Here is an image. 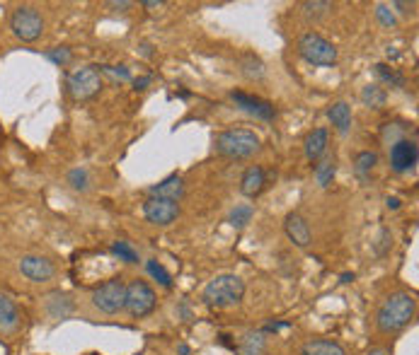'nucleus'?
<instances>
[{
	"label": "nucleus",
	"instance_id": "nucleus-1",
	"mask_svg": "<svg viewBox=\"0 0 419 355\" xmlns=\"http://www.w3.org/2000/svg\"><path fill=\"white\" fill-rule=\"evenodd\" d=\"M414 314H417V297L412 293H390L383 300V305L378 307V312H376V326L385 336L400 334V331H405L412 324Z\"/></svg>",
	"mask_w": 419,
	"mask_h": 355
},
{
	"label": "nucleus",
	"instance_id": "nucleus-2",
	"mask_svg": "<svg viewBox=\"0 0 419 355\" xmlns=\"http://www.w3.org/2000/svg\"><path fill=\"white\" fill-rule=\"evenodd\" d=\"M213 150L228 160H248L262 150V140L250 128H228L213 138Z\"/></svg>",
	"mask_w": 419,
	"mask_h": 355
},
{
	"label": "nucleus",
	"instance_id": "nucleus-3",
	"mask_svg": "<svg viewBox=\"0 0 419 355\" xmlns=\"http://www.w3.org/2000/svg\"><path fill=\"white\" fill-rule=\"evenodd\" d=\"M245 297V283L235 273H221L213 280H208L202 293V300L211 310H228V307L240 305Z\"/></svg>",
	"mask_w": 419,
	"mask_h": 355
},
{
	"label": "nucleus",
	"instance_id": "nucleus-4",
	"mask_svg": "<svg viewBox=\"0 0 419 355\" xmlns=\"http://www.w3.org/2000/svg\"><path fill=\"white\" fill-rule=\"evenodd\" d=\"M298 54L310 65H334L339 56L337 46L318 32H305L298 36Z\"/></svg>",
	"mask_w": 419,
	"mask_h": 355
},
{
	"label": "nucleus",
	"instance_id": "nucleus-5",
	"mask_svg": "<svg viewBox=\"0 0 419 355\" xmlns=\"http://www.w3.org/2000/svg\"><path fill=\"white\" fill-rule=\"evenodd\" d=\"M102 87L105 85H102V76H100V70H97V65H83V68L73 70L66 80L68 95H71L76 102L92 100V97L100 95Z\"/></svg>",
	"mask_w": 419,
	"mask_h": 355
},
{
	"label": "nucleus",
	"instance_id": "nucleus-6",
	"mask_svg": "<svg viewBox=\"0 0 419 355\" xmlns=\"http://www.w3.org/2000/svg\"><path fill=\"white\" fill-rule=\"evenodd\" d=\"M92 305L102 312V314H116L122 312L124 305H127V283L124 278H109L105 280L102 286H97L92 290Z\"/></svg>",
	"mask_w": 419,
	"mask_h": 355
},
{
	"label": "nucleus",
	"instance_id": "nucleus-7",
	"mask_svg": "<svg viewBox=\"0 0 419 355\" xmlns=\"http://www.w3.org/2000/svg\"><path fill=\"white\" fill-rule=\"evenodd\" d=\"M10 30L20 41L32 44V41H36L44 34V17H41V12L36 8L20 5L10 15Z\"/></svg>",
	"mask_w": 419,
	"mask_h": 355
},
{
	"label": "nucleus",
	"instance_id": "nucleus-8",
	"mask_svg": "<svg viewBox=\"0 0 419 355\" xmlns=\"http://www.w3.org/2000/svg\"><path fill=\"white\" fill-rule=\"evenodd\" d=\"M155 290L148 286L146 280H131L127 286V305L124 310H129V314L133 319H143L155 310Z\"/></svg>",
	"mask_w": 419,
	"mask_h": 355
},
{
	"label": "nucleus",
	"instance_id": "nucleus-9",
	"mask_svg": "<svg viewBox=\"0 0 419 355\" xmlns=\"http://www.w3.org/2000/svg\"><path fill=\"white\" fill-rule=\"evenodd\" d=\"M230 102L237 106L240 111L245 114L255 116V119H262V121H274L277 111H274L272 102L262 100V97H255L250 92H243V90H233L230 92Z\"/></svg>",
	"mask_w": 419,
	"mask_h": 355
},
{
	"label": "nucleus",
	"instance_id": "nucleus-10",
	"mask_svg": "<svg viewBox=\"0 0 419 355\" xmlns=\"http://www.w3.org/2000/svg\"><path fill=\"white\" fill-rule=\"evenodd\" d=\"M143 216H146V220L153 222V225H160V227L172 225V222L180 218V203L148 196V201L143 203Z\"/></svg>",
	"mask_w": 419,
	"mask_h": 355
},
{
	"label": "nucleus",
	"instance_id": "nucleus-11",
	"mask_svg": "<svg viewBox=\"0 0 419 355\" xmlns=\"http://www.w3.org/2000/svg\"><path fill=\"white\" fill-rule=\"evenodd\" d=\"M419 162V148L414 140H395L393 148H390V167H393L398 174L405 172H412Z\"/></svg>",
	"mask_w": 419,
	"mask_h": 355
},
{
	"label": "nucleus",
	"instance_id": "nucleus-12",
	"mask_svg": "<svg viewBox=\"0 0 419 355\" xmlns=\"http://www.w3.org/2000/svg\"><path fill=\"white\" fill-rule=\"evenodd\" d=\"M20 271L25 278H30L32 283H49L56 275V266L51 264L46 256L27 254L20 259Z\"/></svg>",
	"mask_w": 419,
	"mask_h": 355
},
{
	"label": "nucleus",
	"instance_id": "nucleus-13",
	"mask_svg": "<svg viewBox=\"0 0 419 355\" xmlns=\"http://www.w3.org/2000/svg\"><path fill=\"white\" fill-rule=\"evenodd\" d=\"M283 232H286V237L293 242V247H298V249H305V247L313 242L310 225L301 213H288L286 220H283Z\"/></svg>",
	"mask_w": 419,
	"mask_h": 355
},
{
	"label": "nucleus",
	"instance_id": "nucleus-14",
	"mask_svg": "<svg viewBox=\"0 0 419 355\" xmlns=\"http://www.w3.org/2000/svg\"><path fill=\"white\" fill-rule=\"evenodd\" d=\"M20 321L22 314L17 310L15 300H12L8 293H0V334L8 336V334H15L20 329Z\"/></svg>",
	"mask_w": 419,
	"mask_h": 355
},
{
	"label": "nucleus",
	"instance_id": "nucleus-15",
	"mask_svg": "<svg viewBox=\"0 0 419 355\" xmlns=\"http://www.w3.org/2000/svg\"><path fill=\"white\" fill-rule=\"evenodd\" d=\"M148 196H153V198H165V201H175V203H180L184 196V181L182 176H167V179L158 181L155 186H151L148 189Z\"/></svg>",
	"mask_w": 419,
	"mask_h": 355
},
{
	"label": "nucleus",
	"instance_id": "nucleus-16",
	"mask_svg": "<svg viewBox=\"0 0 419 355\" xmlns=\"http://www.w3.org/2000/svg\"><path fill=\"white\" fill-rule=\"evenodd\" d=\"M44 310H46V314H49L51 319H68V317L76 312V305H73V300L66 295V293L56 290V293H51V295L46 297Z\"/></svg>",
	"mask_w": 419,
	"mask_h": 355
},
{
	"label": "nucleus",
	"instance_id": "nucleus-17",
	"mask_svg": "<svg viewBox=\"0 0 419 355\" xmlns=\"http://www.w3.org/2000/svg\"><path fill=\"white\" fill-rule=\"evenodd\" d=\"M264 184H267V174L259 165H253L245 170L243 179H240V194L248 196V198H255L264 191Z\"/></svg>",
	"mask_w": 419,
	"mask_h": 355
},
{
	"label": "nucleus",
	"instance_id": "nucleus-18",
	"mask_svg": "<svg viewBox=\"0 0 419 355\" xmlns=\"http://www.w3.org/2000/svg\"><path fill=\"white\" fill-rule=\"evenodd\" d=\"M327 140H330L327 128L310 130L308 138H305V157H308L310 162H318L320 157L325 155V150H327Z\"/></svg>",
	"mask_w": 419,
	"mask_h": 355
},
{
	"label": "nucleus",
	"instance_id": "nucleus-19",
	"mask_svg": "<svg viewBox=\"0 0 419 355\" xmlns=\"http://www.w3.org/2000/svg\"><path fill=\"white\" fill-rule=\"evenodd\" d=\"M301 355H347V350L342 348V343L332 339H315L303 343Z\"/></svg>",
	"mask_w": 419,
	"mask_h": 355
},
{
	"label": "nucleus",
	"instance_id": "nucleus-20",
	"mask_svg": "<svg viewBox=\"0 0 419 355\" xmlns=\"http://www.w3.org/2000/svg\"><path fill=\"white\" fill-rule=\"evenodd\" d=\"M327 119L332 121V126L339 133H349V128H352V106L347 102H334L327 109Z\"/></svg>",
	"mask_w": 419,
	"mask_h": 355
},
{
	"label": "nucleus",
	"instance_id": "nucleus-21",
	"mask_svg": "<svg viewBox=\"0 0 419 355\" xmlns=\"http://www.w3.org/2000/svg\"><path fill=\"white\" fill-rule=\"evenodd\" d=\"M237 65H240V73H243L248 80H262L264 73H267L262 58H259V56H255V54H250V51L237 58Z\"/></svg>",
	"mask_w": 419,
	"mask_h": 355
},
{
	"label": "nucleus",
	"instance_id": "nucleus-22",
	"mask_svg": "<svg viewBox=\"0 0 419 355\" xmlns=\"http://www.w3.org/2000/svg\"><path fill=\"white\" fill-rule=\"evenodd\" d=\"M264 345H267V339L262 331H248L237 345V355H262Z\"/></svg>",
	"mask_w": 419,
	"mask_h": 355
},
{
	"label": "nucleus",
	"instance_id": "nucleus-23",
	"mask_svg": "<svg viewBox=\"0 0 419 355\" xmlns=\"http://www.w3.org/2000/svg\"><path fill=\"white\" fill-rule=\"evenodd\" d=\"M361 102H364L369 109H383L385 102H388V92L385 87H380L378 82H371L361 90Z\"/></svg>",
	"mask_w": 419,
	"mask_h": 355
},
{
	"label": "nucleus",
	"instance_id": "nucleus-24",
	"mask_svg": "<svg viewBox=\"0 0 419 355\" xmlns=\"http://www.w3.org/2000/svg\"><path fill=\"white\" fill-rule=\"evenodd\" d=\"M330 10H332V3H327V0H308V3H301V12H303V17L308 22L323 20Z\"/></svg>",
	"mask_w": 419,
	"mask_h": 355
},
{
	"label": "nucleus",
	"instance_id": "nucleus-25",
	"mask_svg": "<svg viewBox=\"0 0 419 355\" xmlns=\"http://www.w3.org/2000/svg\"><path fill=\"white\" fill-rule=\"evenodd\" d=\"M255 216V208L250 203H240L235 205V208L230 210V216H228V222H230L235 230H245V227L250 225V220H253Z\"/></svg>",
	"mask_w": 419,
	"mask_h": 355
},
{
	"label": "nucleus",
	"instance_id": "nucleus-26",
	"mask_svg": "<svg viewBox=\"0 0 419 355\" xmlns=\"http://www.w3.org/2000/svg\"><path fill=\"white\" fill-rule=\"evenodd\" d=\"M376 165H378V155L371 152V150L358 152V155L354 157V170H356V174L361 176V179H369Z\"/></svg>",
	"mask_w": 419,
	"mask_h": 355
},
{
	"label": "nucleus",
	"instance_id": "nucleus-27",
	"mask_svg": "<svg viewBox=\"0 0 419 355\" xmlns=\"http://www.w3.org/2000/svg\"><path fill=\"white\" fill-rule=\"evenodd\" d=\"M334 174H337V162H334V157H325L323 162L315 165V181H318V186H323V189L332 184Z\"/></svg>",
	"mask_w": 419,
	"mask_h": 355
},
{
	"label": "nucleus",
	"instance_id": "nucleus-28",
	"mask_svg": "<svg viewBox=\"0 0 419 355\" xmlns=\"http://www.w3.org/2000/svg\"><path fill=\"white\" fill-rule=\"evenodd\" d=\"M66 181L73 191H78V194H85V191H90V186H92L90 172H87L85 167H76V170H71L66 176Z\"/></svg>",
	"mask_w": 419,
	"mask_h": 355
},
{
	"label": "nucleus",
	"instance_id": "nucleus-29",
	"mask_svg": "<svg viewBox=\"0 0 419 355\" xmlns=\"http://www.w3.org/2000/svg\"><path fill=\"white\" fill-rule=\"evenodd\" d=\"M374 70H376V76L380 78V80L385 82V85H390V87H395V90H400V87H405V76L402 73H398L395 68H390V65H385V63H376L374 65Z\"/></svg>",
	"mask_w": 419,
	"mask_h": 355
},
{
	"label": "nucleus",
	"instance_id": "nucleus-30",
	"mask_svg": "<svg viewBox=\"0 0 419 355\" xmlns=\"http://www.w3.org/2000/svg\"><path fill=\"white\" fill-rule=\"evenodd\" d=\"M146 271L153 275V278L158 280V283H160L162 288H167V290H170V288H172V275L167 273L165 266H162L158 259H148V261H146Z\"/></svg>",
	"mask_w": 419,
	"mask_h": 355
},
{
	"label": "nucleus",
	"instance_id": "nucleus-31",
	"mask_svg": "<svg viewBox=\"0 0 419 355\" xmlns=\"http://www.w3.org/2000/svg\"><path fill=\"white\" fill-rule=\"evenodd\" d=\"M111 254L119 256V261H124V264H138V251L133 249L127 240L114 242V244H111Z\"/></svg>",
	"mask_w": 419,
	"mask_h": 355
},
{
	"label": "nucleus",
	"instance_id": "nucleus-32",
	"mask_svg": "<svg viewBox=\"0 0 419 355\" xmlns=\"http://www.w3.org/2000/svg\"><path fill=\"white\" fill-rule=\"evenodd\" d=\"M374 12H376V20H378V25L383 27V30H393V27L398 25V17H395V12L390 10V5H385V3H378Z\"/></svg>",
	"mask_w": 419,
	"mask_h": 355
},
{
	"label": "nucleus",
	"instance_id": "nucleus-33",
	"mask_svg": "<svg viewBox=\"0 0 419 355\" xmlns=\"http://www.w3.org/2000/svg\"><path fill=\"white\" fill-rule=\"evenodd\" d=\"M371 247H374V254L378 256V259H383V256L393 249V235H390V230H380Z\"/></svg>",
	"mask_w": 419,
	"mask_h": 355
},
{
	"label": "nucleus",
	"instance_id": "nucleus-34",
	"mask_svg": "<svg viewBox=\"0 0 419 355\" xmlns=\"http://www.w3.org/2000/svg\"><path fill=\"white\" fill-rule=\"evenodd\" d=\"M46 58L54 60L56 65H61V68H66L68 63L73 60V51L68 49V46H56V49H49L46 51Z\"/></svg>",
	"mask_w": 419,
	"mask_h": 355
},
{
	"label": "nucleus",
	"instance_id": "nucleus-35",
	"mask_svg": "<svg viewBox=\"0 0 419 355\" xmlns=\"http://www.w3.org/2000/svg\"><path fill=\"white\" fill-rule=\"evenodd\" d=\"M291 326V321H269V324H264L262 329V334H277V331H281V329H288Z\"/></svg>",
	"mask_w": 419,
	"mask_h": 355
},
{
	"label": "nucleus",
	"instance_id": "nucleus-36",
	"mask_svg": "<svg viewBox=\"0 0 419 355\" xmlns=\"http://www.w3.org/2000/svg\"><path fill=\"white\" fill-rule=\"evenodd\" d=\"M107 8H111L114 12H127V10H131V8H133V3H131V0H109V3H107Z\"/></svg>",
	"mask_w": 419,
	"mask_h": 355
},
{
	"label": "nucleus",
	"instance_id": "nucleus-37",
	"mask_svg": "<svg viewBox=\"0 0 419 355\" xmlns=\"http://www.w3.org/2000/svg\"><path fill=\"white\" fill-rule=\"evenodd\" d=\"M390 8H395V10H398L400 15H412L414 8H417V3H402V0H395V3H393Z\"/></svg>",
	"mask_w": 419,
	"mask_h": 355
},
{
	"label": "nucleus",
	"instance_id": "nucleus-38",
	"mask_svg": "<svg viewBox=\"0 0 419 355\" xmlns=\"http://www.w3.org/2000/svg\"><path fill=\"white\" fill-rule=\"evenodd\" d=\"M105 70H107V73H114V76H119L122 80H129V78H131V73H129L124 65H105Z\"/></svg>",
	"mask_w": 419,
	"mask_h": 355
},
{
	"label": "nucleus",
	"instance_id": "nucleus-39",
	"mask_svg": "<svg viewBox=\"0 0 419 355\" xmlns=\"http://www.w3.org/2000/svg\"><path fill=\"white\" fill-rule=\"evenodd\" d=\"M153 82V78L151 76H143V78H136V80H133V90L136 92H141V90H146L148 85H151Z\"/></svg>",
	"mask_w": 419,
	"mask_h": 355
},
{
	"label": "nucleus",
	"instance_id": "nucleus-40",
	"mask_svg": "<svg viewBox=\"0 0 419 355\" xmlns=\"http://www.w3.org/2000/svg\"><path fill=\"white\" fill-rule=\"evenodd\" d=\"M177 314L182 317L184 321H189V319H192V310H189V305H187V302H180V307H177Z\"/></svg>",
	"mask_w": 419,
	"mask_h": 355
},
{
	"label": "nucleus",
	"instance_id": "nucleus-41",
	"mask_svg": "<svg viewBox=\"0 0 419 355\" xmlns=\"http://www.w3.org/2000/svg\"><path fill=\"white\" fill-rule=\"evenodd\" d=\"M141 5L146 8V10H160V8H165V3H162V0H143Z\"/></svg>",
	"mask_w": 419,
	"mask_h": 355
},
{
	"label": "nucleus",
	"instance_id": "nucleus-42",
	"mask_svg": "<svg viewBox=\"0 0 419 355\" xmlns=\"http://www.w3.org/2000/svg\"><path fill=\"white\" fill-rule=\"evenodd\" d=\"M385 205H388V208H393V210H398L400 208V198H395V196H388V198H385Z\"/></svg>",
	"mask_w": 419,
	"mask_h": 355
},
{
	"label": "nucleus",
	"instance_id": "nucleus-43",
	"mask_svg": "<svg viewBox=\"0 0 419 355\" xmlns=\"http://www.w3.org/2000/svg\"><path fill=\"white\" fill-rule=\"evenodd\" d=\"M177 355H192V350H189L187 343H180L177 345Z\"/></svg>",
	"mask_w": 419,
	"mask_h": 355
},
{
	"label": "nucleus",
	"instance_id": "nucleus-44",
	"mask_svg": "<svg viewBox=\"0 0 419 355\" xmlns=\"http://www.w3.org/2000/svg\"><path fill=\"white\" fill-rule=\"evenodd\" d=\"M369 355H390V353H388V350H385V348H371V350H369Z\"/></svg>",
	"mask_w": 419,
	"mask_h": 355
},
{
	"label": "nucleus",
	"instance_id": "nucleus-45",
	"mask_svg": "<svg viewBox=\"0 0 419 355\" xmlns=\"http://www.w3.org/2000/svg\"><path fill=\"white\" fill-rule=\"evenodd\" d=\"M354 280V273H342V283H352Z\"/></svg>",
	"mask_w": 419,
	"mask_h": 355
},
{
	"label": "nucleus",
	"instance_id": "nucleus-46",
	"mask_svg": "<svg viewBox=\"0 0 419 355\" xmlns=\"http://www.w3.org/2000/svg\"><path fill=\"white\" fill-rule=\"evenodd\" d=\"M141 54H143V56H151V46L143 44V46H141Z\"/></svg>",
	"mask_w": 419,
	"mask_h": 355
}]
</instances>
